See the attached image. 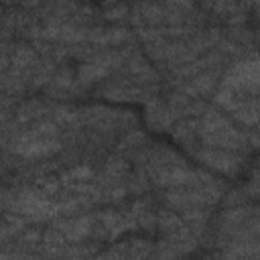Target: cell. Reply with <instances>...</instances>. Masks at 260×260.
Segmentation results:
<instances>
[{
    "instance_id": "obj_1",
    "label": "cell",
    "mask_w": 260,
    "mask_h": 260,
    "mask_svg": "<svg viewBox=\"0 0 260 260\" xmlns=\"http://www.w3.org/2000/svg\"><path fill=\"white\" fill-rule=\"evenodd\" d=\"M79 2H83L85 6H91V8H108V6L116 4L118 0H79Z\"/></svg>"
}]
</instances>
